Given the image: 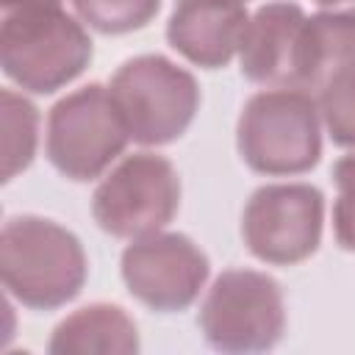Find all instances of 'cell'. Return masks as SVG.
<instances>
[{"instance_id":"obj_1","label":"cell","mask_w":355,"mask_h":355,"mask_svg":"<svg viewBox=\"0 0 355 355\" xmlns=\"http://www.w3.org/2000/svg\"><path fill=\"white\" fill-rule=\"evenodd\" d=\"M0 61L14 83L50 94L86 69L92 39L61 0H0Z\"/></svg>"},{"instance_id":"obj_2","label":"cell","mask_w":355,"mask_h":355,"mask_svg":"<svg viewBox=\"0 0 355 355\" xmlns=\"http://www.w3.org/2000/svg\"><path fill=\"white\" fill-rule=\"evenodd\" d=\"M0 277L22 305L53 311L80 294L86 255L67 227L42 216H14L0 233Z\"/></svg>"},{"instance_id":"obj_3","label":"cell","mask_w":355,"mask_h":355,"mask_svg":"<svg viewBox=\"0 0 355 355\" xmlns=\"http://www.w3.org/2000/svg\"><path fill=\"white\" fill-rule=\"evenodd\" d=\"M236 141L244 164L261 175H302L322 155L319 105L305 89L277 86L247 100Z\"/></svg>"},{"instance_id":"obj_4","label":"cell","mask_w":355,"mask_h":355,"mask_svg":"<svg viewBox=\"0 0 355 355\" xmlns=\"http://www.w3.org/2000/svg\"><path fill=\"white\" fill-rule=\"evenodd\" d=\"M111 100L139 144L175 141L194 119L200 89L191 72L164 55H136L111 78Z\"/></svg>"},{"instance_id":"obj_5","label":"cell","mask_w":355,"mask_h":355,"mask_svg":"<svg viewBox=\"0 0 355 355\" xmlns=\"http://www.w3.org/2000/svg\"><path fill=\"white\" fill-rule=\"evenodd\" d=\"M200 327L205 341L222 352L275 347L286 330L280 283L252 269L222 272L200 308Z\"/></svg>"},{"instance_id":"obj_6","label":"cell","mask_w":355,"mask_h":355,"mask_svg":"<svg viewBox=\"0 0 355 355\" xmlns=\"http://www.w3.org/2000/svg\"><path fill=\"white\" fill-rule=\"evenodd\" d=\"M128 130L100 83H89L50 108L47 158L72 180L97 178L128 144Z\"/></svg>"},{"instance_id":"obj_7","label":"cell","mask_w":355,"mask_h":355,"mask_svg":"<svg viewBox=\"0 0 355 355\" xmlns=\"http://www.w3.org/2000/svg\"><path fill=\"white\" fill-rule=\"evenodd\" d=\"M180 205V178L172 161L136 153L125 158L92 197L97 225L116 239H141L158 233Z\"/></svg>"},{"instance_id":"obj_8","label":"cell","mask_w":355,"mask_h":355,"mask_svg":"<svg viewBox=\"0 0 355 355\" xmlns=\"http://www.w3.org/2000/svg\"><path fill=\"white\" fill-rule=\"evenodd\" d=\"M322 222L324 197L319 189L308 183H272L247 200L241 236L255 258L291 266L316 252Z\"/></svg>"},{"instance_id":"obj_9","label":"cell","mask_w":355,"mask_h":355,"mask_svg":"<svg viewBox=\"0 0 355 355\" xmlns=\"http://www.w3.org/2000/svg\"><path fill=\"white\" fill-rule=\"evenodd\" d=\"M205 277L208 258L183 233H150L122 252V280L128 291L161 313L189 308Z\"/></svg>"},{"instance_id":"obj_10","label":"cell","mask_w":355,"mask_h":355,"mask_svg":"<svg viewBox=\"0 0 355 355\" xmlns=\"http://www.w3.org/2000/svg\"><path fill=\"white\" fill-rule=\"evenodd\" d=\"M247 19L241 0H178L166 39L191 64L216 69L239 53Z\"/></svg>"},{"instance_id":"obj_11","label":"cell","mask_w":355,"mask_h":355,"mask_svg":"<svg viewBox=\"0 0 355 355\" xmlns=\"http://www.w3.org/2000/svg\"><path fill=\"white\" fill-rule=\"evenodd\" d=\"M305 19L297 3L261 6L241 36V75L255 83L297 89V47Z\"/></svg>"},{"instance_id":"obj_12","label":"cell","mask_w":355,"mask_h":355,"mask_svg":"<svg viewBox=\"0 0 355 355\" xmlns=\"http://www.w3.org/2000/svg\"><path fill=\"white\" fill-rule=\"evenodd\" d=\"M355 72V8L319 11L305 19L297 47V89L322 92Z\"/></svg>"},{"instance_id":"obj_13","label":"cell","mask_w":355,"mask_h":355,"mask_svg":"<svg viewBox=\"0 0 355 355\" xmlns=\"http://www.w3.org/2000/svg\"><path fill=\"white\" fill-rule=\"evenodd\" d=\"M139 333L133 319L119 305L94 302L67 316L50 338L53 355H86V352H136Z\"/></svg>"},{"instance_id":"obj_14","label":"cell","mask_w":355,"mask_h":355,"mask_svg":"<svg viewBox=\"0 0 355 355\" xmlns=\"http://www.w3.org/2000/svg\"><path fill=\"white\" fill-rule=\"evenodd\" d=\"M0 100H3V180H11L33 161L39 114L25 97L14 94L11 89H3Z\"/></svg>"},{"instance_id":"obj_15","label":"cell","mask_w":355,"mask_h":355,"mask_svg":"<svg viewBox=\"0 0 355 355\" xmlns=\"http://www.w3.org/2000/svg\"><path fill=\"white\" fill-rule=\"evenodd\" d=\"M72 6L100 33H130L158 14L161 0H72Z\"/></svg>"},{"instance_id":"obj_16","label":"cell","mask_w":355,"mask_h":355,"mask_svg":"<svg viewBox=\"0 0 355 355\" xmlns=\"http://www.w3.org/2000/svg\"><path fill=\"white\" fill-rule=\"evenodd\" d=\"M319 116L338 147H355V72L319 92Z\"/></svg>"},{"instance_id":"obj_17","label":"cell","mask_w":355,"mask_h":355,"mask_svg":"<svg viewBox=\"0 0 355 355\" xmlns=\"http://www.w3.org/2000/svg\"><path fill=\"white\" fill-rule=\"evenodd\" d=\"M333 227H336L338 244L355 252V186L341 189V197L336 200V208H333Z\"/></svg>"},{"instance_id":"obj_18","label":"cell","mask_w":355,"mask_h":355,"mask_svg":"<svg viewBox=\"0 0 355 355\" xmlns=\"http://www.w3.org/2000/svg\"><path fill=\"white\" fill-rule=\"evenodd\" d=\"M333 178H336L338 191L355 186V153H349V155H344L341 161H336V166H333Z\"/></svg>"},{"instance_id":"obj_19","label":"cell","mask_w":355,"mask_h":355,"mask_svg":"<svg viewBox=\"0 0 355 355\" xmlns=\"http://www.w3.org/2000/svg\"><path fill=\"white\" fill-rule=\"evenodd\" d=\"M316 3H341V0H316Z\"/></svg>"},{"instance_id":"obj_20","label":"cell","mask_w":355,"mask_h":355,"mask_svg":"<svg viewBox=\"0 0 355 355\" xmlns=\"http://www.w3.org/2000/svg\"><path fill=\"white\" fill-rule=\"evenodd\" d=\"M241 3H244V0H241Z\"/></svg>"}]
</instances>
